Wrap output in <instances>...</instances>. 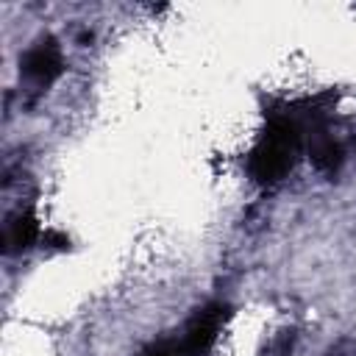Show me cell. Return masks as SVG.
Masks as SVG:
<instances>
[{"label": "cell", "mask_w": 356, "mask_h": 356, "mask_svg": "<svg viewBox=\"0 0 356 356\" xmlns=\"http://www.w3.org/2000/svg\"><path fill=\"white\" fill-rule=\"evenodd\" d=\"M42 242H44L47 248H53V250H67V248H70V239H67L64 234H58V231H44Z\"/></svg>", "instance_id": "obj_5"}, {"label": "cell", "mask_w": 356, "mask_h": 356, "mask_svg": "<svg viewBox=\"0 0 356 356\" xmlns=\"http://www.w3.org/2000/svg\"><path fill=\"white\" fill-rule=\"evenodd\" d=\"M39 220L31 209H19L6 225V253H22L39 239Z\"/></svg>", "instance_id": "obj_4"}, {"label": "cell", "mask_w": 356, "mask_h": 356, "mask_svg": "<svg viewBox=\"0 0 356 356\" xmlns=\"http://www.w3.org/2000/svg\"><path fill=\"white\" fill-rule=\"evenodd\" d=\"M228 306H222V303H209V306H203V309H197V314L189 320V325H186V334H184V350L186 353H203V350H209L211 345H214V339H217V334L222 331V325H225V320H228Z\"/></svg>", "instance_id": "obj_3"}, {"label": "cell", "mask_w": 356, "mask_h": 356, "mask_svg": "<svg viewBox=\"0 0 356 356\" xmlns=\"http://www.w3.org/2000/svg\"><path fill=\"white\" fill-rule=\"evenodd\" d=\"M303 147V128L289 111H278L267 120L261 136L248 153V172L256 184L273 186L289 175Z\"/></svg>", "instance_id": "obj_1"}, {"label": "cell", "mask_w": 356, "mask_h": 356, "mask_svg": "<svg viewBox=\"0 0 356 356\" xmlns=\"http://www.w3.org/2000/svg\"><path fill=\"white\" fill-rule=\"evenodd\" d=\"M19 67L25 81H31L36 89H47L64 72V53L53 36H44L22 56Z\"/></svg>", "instance_id": "obj_2"}, {"label": "cell", "mask_w": 356, "mask_h": 356, "mask_svg": "<svg viewBox=\"0 0 356 356\" xmlns=\"http://www.w3.org/2000/svg\"><path fill=\"white\" fill-rule=\"evenodd\" d=\"M142 356H178V350L172 345H153L150 350H145Z\"/></svg>", "instance_id": "obj_6"}]
</instances>
